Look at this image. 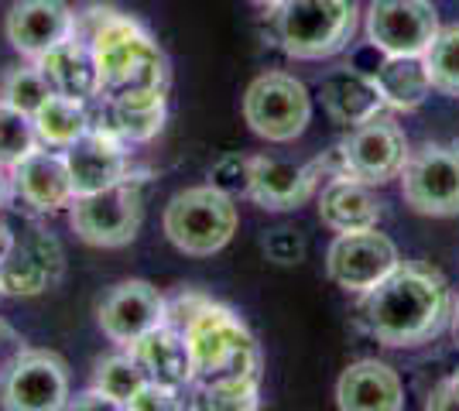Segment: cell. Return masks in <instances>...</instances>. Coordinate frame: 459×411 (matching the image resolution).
Instances as JSON below:
<instances>
[{
	"label": "cell",
	"mask_w": 459,
	"mask_h": 411,
	"mask_svg": "<svg viewBox=\"0 0 459 411\" xmlns=\"http://www.w3.org/2000/svg\"><path fill=\"white\" fill-rule=\"evenodd\" d=\"M165 322L178 326L192 350L189 408L250 411L261 388V347L244 319L206 295L178 292L165 309Z\"/></svg>",
	"instance_id": "6da1fadb"
},
{
	"label": "cell",
	"mask_w": 459,
	"mask_h": 411,
	"mask_svg": "<svg viewBox=\"0 0 459 411\" xmlns=\"http://www.w3.org/2000/svg\"><path fill=\"white\" fill-rule=\"evenodd\" d=\"M73 35L90 41L100 73V97L110 103L161 99L169 93V59L161 45L124 11L110 4H86L76 11Z\"/></svg>",
	"instance_id": "7a4b0ae2"
},
{
	"label": "cell",
	"mask_w": 459,
	"mask_h": 411,
	"mask_svg": "<svg viewBox=\"0 0 459 411\" xmlns=\"http://www.w3.org/2000/svg\"><path fill=\"white\" fill-rule=\"evenodd\" d=\"M456 313V298L442 271L415 261H402L394 271L364 292L360 319L367 333L384 347L411 350L439 339Z\"/></svg>",
	"instance_id": "3957f363"
},
{
	"label": "cell",
	"mask_w": 459,
	"mask_h": 411,
	"mask_svg": "<svg viewBox=\"0 0 459 411\" xmlns=\"http://www.w3.org/2000/svg\"><path fill=\"white\" fill-rule=\"evenodd\" d=\"M360 28V0H278L271 4L274 41L291 59L340 56Z\"/></svg>",
	"instance_id": "277c9868"
},
{
	"label": "cell",
	"mask_w": 459,
	"mask_h": 411,
	"mask_svg": "<svg viewBox=\"0 0 459 411\" xmlns=\"http://www.w3.org/2000/svg\"><path fill=\"white\" fill-rule=\"evenodd\" d=\"M161 227L182 254L210 257L223 251L237 234V206L216 185L182 189L169 199Z\"/></svg>",
	"instance_id": "5b68a950"
},
{
	"label": "cell",
	"mask_w": 459,
	"mask_h": 411,
	"mask_svg": "<svg viewBox=\"0 0 459 411\" xmlns=\"http://www.w3.org/2000/svg\"><path fill=\"white\" fill-rule=\"evenodd\" d=\"M144 219V178L127 176L90 193L76 196L69 206V223L79 240L93 247H124L131 244Z\"/></svg>",
	"instance_id": "8992f818"
},
{
	"label": "cell",
	"mask_w": 459,
	"mask_h": 411,
	"mask_svg": "<svg viewBox=\"0 0 459 411\" xmlns=\"http://www.w3.org/2000/svg\"><path fill=\"white\" fill-rule=\"evenodd\" d=\"M244 120L264 141H274V144L295 141L312 120L308 90L288 73H264L244 93Z\"/></svg>",
	"instance_id": "52a82bcc"
},
{
	"label": "cell",
	"mask_w": 459,
	"mask_h": 411,
	"mask_svg": "<svg viewBox=\"0 0 459 411\" xmlns=\"http://www.w3.org/2000/svg\"><path fill=\"white\" fill-rule=\"evenodd\" d=\"M0 405L11 411H58L69 405V367L52 350L21 347L0 371Z\"/></svg>",
	"instance_id": "ba28073f"
},
{
	"label": "cell",
	"mask_w": 459,
	"mask_h": 411,
	"mask_svg": "<svg viewBox=\"0 0 459 411\" xmlns=\"http://www.w3.org/2000/svg\"><path fill=\"white\" fill-rule=\"evenodd\" d=\"M402 199L419 216H459V151L421 144L402 168Z\"/></svg>",
	"instance_id": "9c48e42d"
},
{
	"label": "cell",
	"mask_w": 459,
	"mask_h": 411,
	"mask_svg": "<svg viewBox=\"0 0 459 411\" xmlns=\"http://www.w3.org/2000/svg\"><path fill=\"white\" fill-rule=\"evenodd\" d=\"M346 176L360 178L367 185H387L402 176L404 161L411 155L408 137L387 114H374L364 124L350 127V134L340 141Z\"/></svg>",
	"instance_id": "30bf717a"
},
{
	"label": "cell",
	"mask_w": 459,
	"mask_h": 411,
	"mask_svg": "<svg viewBox=\"0 0 459 411\" xmlns=\"http://www.w3.org/2000/svg\"><path fill=\"white\" fill-rule=\"evenodd\" d=\"M398 264H402V257H398L394 240L377 234V227L340 234L329 244V254H325V271H329V278L340 288L357 295H364L374 285H381Z\"/></svg>",
	"instance_id": "8fae6325"
},
{
	"label": "cell",
	"mask_w": 459,
	"mask_h": 411,
	"mask_svg": "<svg viewBox=\"0 0 459 411\" xmlns=\"http://www.w3.org/2000/svg\"><path fill=\"white\" fill-rule=\"evenodd\" d=\"M65 271V257L58 240L39 223H28L24 234H14L7 257L0 261V295H31L52 292Z\"/></svg>",
	"instance_id": "7c38bea8"
},
{
	"label": "cell",
	"mask_w": 459,
	"mask_h": 411,
	"mask_svg": "<svg viewBox=\"0 0 459 411\" xmlns=\"http://www.w3.org/2000/svg\"><path fill=\"white\" fill-rule=\"evenodd\" d=\"M439 35V14L429 0H374L367 7V39L387 56H425Z\"/></svg>",
	"instance_id": "4fadbf2b"
},
{
	"label": "cell",
	"mask_w": 459,
	"mask_h": 411,
	"mask_svg": "<svg viewBox=\"0 0 459 411\" xmlns=\"http://www.w3.org/2000/svg\"><path fill=\"white\" fill-rule=\"evenodd\" d=\"M165 309H169V298L158 292L152 281L131 278V281L114 285L100 298L96 319H100V330L107 339L131 347L144 333H152L154 326L165 322Z\"/></svg>",
	"instance_id": "5bb4252c"
},
{
	"label": "cell",
	"mask_w": 459,
	"mask_h": 411,
	"mask_svg": "<svg viewBox=\"0 0 459 411\" xmlns=\"http://www.w3.org/2000/svg\"><path fill=\"white\" fill-rule=\"evenodd\" d=\"M11 196L24 202L35 213H58L69 210L76 189H73V176H69V161L58 151L35 148L21 158L18 165L11 168Z\"/></svg>",
	"instance_id": "9a60e30c"
},
{
	"label": "cell",
	"mask_w": 459,
	"mask_h": 411,
	"mask_svg": "<svg viewBox=\"0 0 459 411\" xmlns=\"http://www.w3.org/2000/svg\"><path fill=\"white\" fill-rule=\"evenodd\" d=\"M73 28L76 11L65 0H14L7 14V41L31 62L69 39Z\"/></svg>",
	"instance_id": "2e32d148"
},
{
	"label": "cell",
	"mask_w": 459,
	"mask_h": 411,
	"mask_svg": "<svg viewBox=\"0 0 459 411\" xmlns=\"http://www.w3.org/2000/svg\"><path fill=\"white\" fill-rule=\"evenodd\" d=\"M65 161H69V176H73L76 196L100 193V189H107V185L131 176L127 144L110 134V131H100V127H90L82 137H76L65 148Z\"/></svg>",
	"instance_id": "e0dca14e"
},
{
	"label": "cell",
	"mask_w": 459,
	"mask_h": 411,
	"mask_svg": "<svg viewBox=\"0 0 459 411\" xmlns=\"http://www.w3.org/2000/svg\"><path fill=\"white\" fill-rule=\"evenodd\" d=\"M319 189V178L312 165H291L281 158L257 155L250 165V193L247 196L268 210V213H288L299 210Z\"/></svg>",
	"instance_id": "ac0fdd59"
},
{
	"label": "cell",
	"mask_w": 459,
	"mask_h": 411,
	"mask_svg": "<svg viewBox=\"0 0 459 411\" xmlns=\"http://www.w3.org/2000/svg\"><path fill=\"white\" fill-rule=\"evenodd\" d=\"M336 405L343 411H402V373L384 360H357L340 373Z\"/></svg>",
	"instance_id": "d6986e66"
},
{
	"label": "cell",
	"mask_w": 459,
	"mask_h": 411,
	"mask_svg": "<svg viewBox=\"0 0 459 411\" xmlns=\"http://www.w3.org/2000/svg\"><path fill=\"white\" fill-rule=\"evenodd\" d=\"M127 350L144 367L152 384L172 388L178 394L192 388V350L189 339L178 326L161 322V326H154L152 333L141 336L137 343H131Z\"/></svg>",
	"instance_id": "ffe728a7"
},
{
	"label": "cell",
	"mask_w": 459,
	"mask_h": 411,
	"mask_svg": "<svg viewBox=\"0 0 459 411\" xmlns=\"http://www.w3.org/2000/svg\"><path fill=\"white\" fill-rule=\"evenodd\" d=\"M35 65L41 69V76L48 79L52 93H58V97H73L82 99V103L100 97V73H96L93 48L79 35H69L65 41H58L56 48H48Z\"/></svg>",
	"instance_id": "44dd1931"
},
{
	"label": "cell",
	"mask_w": 459,
	"mask_h": 411,
	"mask_svg": "<svg viewBox=\"0 0 459 411\" xmlns=\"http://www.w3.org/2000/svg\"><path fill=\"white\" fill-rule=\"evenodd\" d=\"M381 199L370 193V185L353 176L329 178L319 193V219L336 234L370 230L381 223Z\"/></svg>",
	"instance_id": "7402d4cb"
},
{
	"label": "cell",
	"mask_w": 459,
	"mask_h": 411,
	"mask_svg": "<svg viewBox=\"0 0 459 411\" xmlns=\"http://www.w3.org/2000/svg\"><path fill=\"white\" fill-rule=\"evenodd\" d=\"M319 97H323L325 114L336 120V124H343V127L364 124L367 117L381 114V107H384V97H381V90L374 86V79L353 73L350 65L323 79Z\"/></svg>",
	"instance_id": "603a6c76"
},
{
	"label": "cell",
	"mask_w": 459,
	"mask_h": 411,
	"mask_svg": "<svg viewBox=\"0 0 459 411\" xmlns=\"http://www.w3.org/2000/svg\"><path fill=\"white\" fill-rule=\"evenodd\" d=\"M374 86L381 90L384 107H394V110H419L429 90H432V79L425 69L421 56H387L384 65L374 76Z\"/></svg>",
	"instance_id": "cb8c5ba5"
},
{
	"label": "cell",
	"mask_w": 459,
	"mask_h": 411,
	"mask_svg": "<svg viewBox=\"0 0 459 411\" xmlns=\"http://www.w3.org/2000/svg\"><path fill=\"white\" fill-rule=\"evenodd\" d=\"M31 120H35V131H39L41 144H48V148H69L76 137H82L90 131V107L82 99L52 93L35 110Z\"/></svg>",
	"instance_id": "d4e9b609"
},
{
	"label": "cell",
	"mask_w": 459,
	"mask_h": 411,
	"mask_svg": "<svg viewBox=\"0 0 459 411\" xmlns=\"http://www.w3.org/2000/svg\"><path fill=\"white\" fill-rule=\"evenodd\" d=\"M148 384V373L137 364L131 350L127 353H110L103 360H96L93 367V388L114 398L117 408H131V401L137 398V391Z\"/></svg>",
	"instance_id": "484cf974"
},
{
	"label": "cell",
	"mask_w": 459,
	"mask_h": 411,
	"mask_svg": "<svg viewBox=\"0 0 459 411\" xmlns=\"http://www.w3.org/2000/svg\"><path fill=\"white\" fill-rule=\"evenodd\" d=\"M421 59H425L429 79H432V90L459 99V24L439 28V35Z\"/></svg>",
	"instance_id": "4316f807"
},
{
	"label": "cell",
	"mask_w": 459,
	"mask_h": 411,
	"mask_svg": "<svg viewBox=\"0 0 459 411\" xmlns=\"http://www.w3.org/2000/svg\"><path fill=\"white\" fill-rule=\"evenodd\" d=\"M41 141L31 114H21L18 107L0 99V168H14L28 151H35Z\"/></svg>",
	"instance_id": "83f0119b"
},
{
	"label": "cell",
	"mask_w": 459,
	"mask_h": 411,
	"mask_svg": "<svg viewBox=\"0 0 459 411\" xmlns=\"http://www.w3.org/2000/svg\"><path fill=\"white\" fill-rule=\"evenodd\" d=\"M48 97H52V86H48V79L41 76L39 65L11 69L4 76V86H0V99L11 103V107H18L21 114H31V117H35V110Z\"/></svg>",
	"instance_id": "f1b7e54d"
},
{
	"label": "cell",
	"mask_w": 459,
	"mask_h": 411,
	"mask_svg": "<svg viewBox=\"0 0 459 411\" xmlns=\"http://www.w3.org/2000/svg\"><path fill=\"white\" fill-rule=\"evenodd\" d=\"M250 165L254 158L247 155H223L210 168V185H216L220 193L233 196H247L250 193Z\"/></svg>",
	"instance_id": "f546056e"
},
{
	"label": "cell",
	"mask_w": 459,
	"mask_h": 411,
	"mask_svg": "<svg viewBox=\"0 0 459 411\" xmlns=\"http://www.w3.org/2000/svg\"><path fill=\"white\" fill-rule=\"evenodd\" d=\"M264 254L274 261V264H299L306 257V240L295 234V230H271L264 236Z\"/></svg>",
	"instance_id": "4dcf8cb0"
},
{
	"label": "cell",
	"mask_w": 459,
	"mask_h": 411,
	"mask_svg": "<svg viewBox=\"0 0 459 411\" xmlns=\"http://www.w3.org/2000/svg\"><path fill=\"white\" fill-rule=\"evenodd\" d=\"M131 408L134 411H175V408H186V401H178V391L172 388H161V384H144L137 398L131 401Z\"/></svg>",
	"instance_id": "1f68e13d"
},
{
	"label": "cell",
	"mask_w": 459,
	"mask_h": 411,
	"mask_svg": "<svg viewBox=\"0 0 459 411\" xmlns=\"http://www.w3.org/2000/svg\"><path fill=\"white\" fill-rule=\"evenodd\" d=\"M384 59H387V52H384L381 45H374V41L367 39L364 45H357V48L350 52V69L367 79H374L377 76V69L384 65Z\"/></svg>",
	"instance_id": "d6a6232c"
},
{
	"label": "cell",
	"mask_w": 459,
	"mask_h": 411,
	"mask_svg": "<svg viewBox=\"0 0 459 411\" xmlns=\"http://www.w3.org/2000/svg\"><path fill=\"white\" fill-rule=\"evenodd\" d=\"M425 408H459V367L453 371L449 381H442L439 388L429 394Z\"/></svg>",
	"instance_id": "836d02e7"
},
{
	"label": "cell",
	"mask_w": 459,
	"mask_h": 411,
	"mask_svg": "<svg viewBox=\"0 0 459 411\" xmlns=\"http://www.w3.org/2000/svg\"><path fill=\"white\" fill-rule=\"evenodd\" d=\"M65 408H96V411H114L117 408V401L114 398H107V394L100 391V388H93V391H86V394H79V398H73Z\"/></svg>",
	"instance_id": "e575fe53"
},
{
	"label": "cell",
	"mask_w": 459,
	"mask_h": 411,
	"mask_svg": "<svg viewBox=\"0 0 459 411\" xmlns=\"http://www.w3.org/2000/svg\"><path fill=\"white\" fill-rule=\"evenodd\" d=\"M11 244H14V230L7 227V219L0 216V261L7 257V251H11Z\"/></svg>",
	"instance_id": "d590c367"
},
{
	"label": "cell",
	"mask_w": 459,
	"mask_h": 411,
	"mask_svg": "<svg viewBox=\"0 0 459 411\" xmlns=\"http://www.w3.org/2000/svg\"><path fill=\"white\" fill-rule=\"evenodd\" d=\"M7 199H11V178L4 176V168H0V210L7 206Z\"/></svg>",
	"instance_id": "8d00e7d4"
},
{
	"label": "cell",
	"mask_w": 459,
	"mask_h": 411,
	"mask_svg": "<svg viewBox=\"0 0 459 411\" xmlns=\"http://www.w3.org/2000/svg\"><path fill=\"white\" fill-rule=\"evenodd\" d=\"M453 326H456V336H459V302H456V313H453Z\"/></svg>",
	"instance_id": "74e56055"
},
{
	"label": "cell",
	"mask_w": 459,
	"mask_h": 411,
	"mask_svg": "<svg viewBox=\"0 0 459 411\" xmlns=\"http://www.w3.org/2000/svg\"><path fill=\"white\" fill-rule=\"evenodd\" d=\"M257 4H278V0H257Z\"/></svg>",
	"instance_id": "f35d334b"
}]
</instances>
